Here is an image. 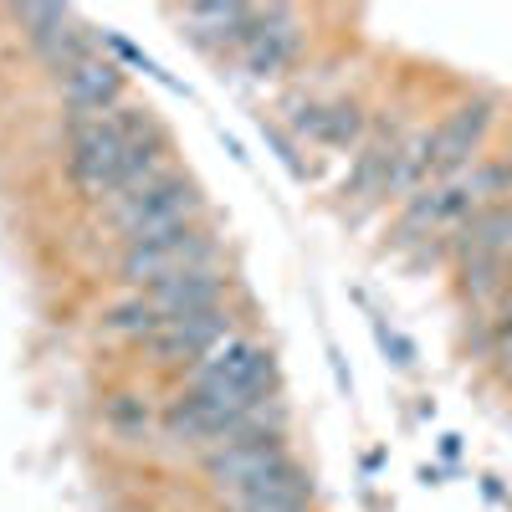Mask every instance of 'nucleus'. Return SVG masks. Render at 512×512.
<instances>
[{
	"mask_svg": "<svg viewBox=\"0 0 512 512\" xmlns=\"http://www.w3.org/2000/svg\"><path fill=\"white\" fill-rule=\"evenodd\" d=\"M256 16L262 11H246V6H190V26L205 41H246Z\"/></svg>",
	"mask_w": 512,
	"mask_h": 512,
	"instance_id": "obj_11",
	"label": "nucleus"
},
{
	"mask_svg": "<svg viewBox=\"0 0 512 512\" xmlns=\"http://www.w3.org/2000/svg\"><path fill=\"white\" fill-rule=\"evenodd\" d=\"M190 210H195V190H190L180 175H164V180H154V185H139V190L113 195V221L123 226L128 246L154 241V236H169V231H185Z\"/></svg>",
	"mask_w": 512,
	"mask_h": 512,
	"instance_id": "obj_1",
	"label": "nucleus"
},
{
	"mask_svg": "<svg viewBox=\"0 0 512 512\" xmlns=\"http://www.w3.org/2000/svg\"><path fill=\"white\" fill-rule=\"evenodd\" d=\"M103 323H108L113 333H149V338L164 328V318L154 313V303H149V297H134V303H118V308H113Z\"/></svg>",
	"mask_w": 512,
	"mask_h": 512,
	"instance_id": "obj_13",
	"label": "nucleus"
},
{
	"mask_svg": "<svg viewBox=\"0 0 512 512\" xmlns=\"http://www.w3.org/2000/svg\"><path fill=\"white\" fill-rule=\"evenodd\" d=\"M62 93H67V108L77 118H108V108L123 93V72L103 57H82L77 67L62 72Z\"/></svg>",
	"mask_w": 512,
	"mask_h": 512,
	"instance_id": "obj_5",
	"label": "nucleus"
},
{
	"mask_svg": "<svg viewBox=\"0 0 512 512\" xmlns=\"http://www.w3.org/2000/svg\"><path fill=\"white\" fill-rule=\"evenodd\" d=\"M231 338L226 318L210 308V313H195V318H169L159 333H154V359L159 364H185V359H210L221 344Z\"/></svg>",
	"mask_w": 512,
	"mask_h": 512,
	"instance_id": "obj_4",
	"label": "nucleus"
},
{
	"mask_svg": "<svg viewBox=\"0 0 512 512\" xmlns=\"http://www.w3.org/2000/svg\"><path fill=\"white\" fill-rule=\"evenodd\" d=\"M216 297H221V282H216V272H185V277H175V282H164V287H154V313L169 323V318H195V313H210L216 308Z\"/></svg>",
	"mask_w": 512,
	"mask_h": 512,
	"instance_id": "obj_7",
	"label": "nucleus"
},
{
	"mask_svg": "<svg viewBox=\"0 0 512 512\" xmlns=\"http://www.w3.org/2000/svg\"><path fill=\"white\" fill-rule=\"evenodd\" d=\"M297 128L303 134H313L318 144H354L359 139V128H364V118H359V108L354 103H333V108H308L303 118H297Z\"/></svg>",
	"mask_w": 512,
	"mask_h": 512,
	"instance_id": "obj_10",
	"label": "nucleus"
},
{
	"mask_svg": "<svg viewBox=\"0 0 512 512\" xmlns=\"http://www.w3.org/2000/svg\"><path fill=\"white\" fill-rule=\"evenodd\" d=\"M108 425H113L118 436H149V425H154L149 400H139V395H118V400L108 405Z\"/></svg>",
	"mask_w": 512,
	"mask_h": 512,
	"instance_id": "obj_14",
	"label": "nucleus"
},
{
	"mask_svg": "<svg viewBox=\"0 0 512 512\" xmlns=\"http://www.w3.org/2000/svg\"><path fill=\"white\" fill-rule=\"evenodd\" d=\"M492 354H497V364L512 374V313H502V318H497V333H492Z\"/></svg>",
	"mask_w": 512,
	"mask_h": 512,
	"instance_id": "obj_15",
	"label": "nucleus"
},
{
	"mask_svg": "<svg viewBox=\"0 0 512 512\" xmlns=\"http://www.w3.org/2000/svg\"><path fill=\"white\" fill-rule=\"evenodd\" d=\"M123 164H128V149H123V134L113 118H77L72 123V175L88 195H118L123 190Z\"/></svg>",
	"mask_w": 512,
	"mask_h": 512,
	"instance_id": "obj_2",
	"label": "nucleus"
},
{
	"mask_svg": "<svg viewBox=\"0 0 512 512\" xmlns=\"http://www.w3.org/2000/svg\"><path fill=\"white\" fill-rule=\"evenodd\" d=\"M205 267H210V241L200 231H169V236L128 246V256H123V277L139 287H164V282H175L185 272H205Z\"/></svg>",
	"mask_w": 512,
	"mask_h": 512,
	"instance_id": "obj_3",
	"label": "nucleus"
},
{
	"mask_svg": "<svg viewBox=\"0 0 512 512\" xmlns=\"http://www.w3.org/2000/svg\"><path fill=\"white\" fill-rule=\"evenodd\" d=\"M487 103H466V108H456L436 134H431V169L436 175H451V169H461L466 159H472V149L482 144V134H487Z\"/></svg>",
	"mask_w": 512,
	"mask_h": 512,
	"instance_id": "obj_6",
	"label": "nucleus"
},
{
	"mask_svg": "<svg viewBox=\"0 0 512 512\" xmlns=\"http://www.w3.org/2000/svg\"><path fill=\"white\" fill-rule=\"evenodd\" d=\"M292 11H262L256 16V26H251V36L241 41V57H246V67L251 72H277L287 57H292Z\"/></svg>",
	"mask_w": 512,
	"mask_h": 512,
	"instance_id": "obj_8",
	"label": "nucleus"
},
{
	"mask_svg": "<svg viewBox=\"0 0 512 512\" xmlns=\"http://www.w3.org/2000/svg\"><path fill=\"white\" fill-rule=\"evenodd\" d=\"M461 287H466V297H477V303L497 297L507 287V256H472V262H466Z\"/></svg>",
	"mask_w": 512,
	"mask_h": 512,
	"instance_id": "obj_12",
	"label": "nucleus"
},
{
	"mask_svg": "<svg viewBox=\"0 0 512 512\" xmlns=\"http://www.w3.org/2000/svg\"><path fill=\"white\" fill-rule=\"evenodd\" d=\"M512 251V200L482 205L472 221L461 226V256H507Z\"/></svg>",
	"mask_w": 512,
	"mask_h": 512,
	"instance_id": "obj_9",
	"label": "nucleus"
}]
</instances>
